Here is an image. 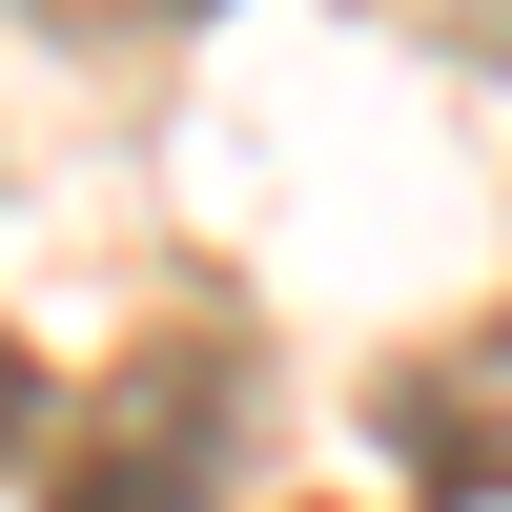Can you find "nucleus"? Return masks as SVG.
Wrapping results in <instances>:
<instances>
[{
	"instance_id": "2",
	"label": "nucleus",
	"mask_w": 512,
	"mask_h": 512,
	"mask_svg": "<svg viewBox=\"0 0 512 512\" xmlns=\"http://www.w3.org/2000/svg\"><path fill=\"white\" fill-rule=\"evenodd\" d=\"M390 451H410V512H512V328L390 369Z\"/></svg>"
},
{
	"instance_id": "4",
	"label": "nucleus",
	"mask_w": 512,
	"mask_h": 512,
	"mask_svg": "<svg viewBox=\"0 0 512 512\" xmlns=\"http://www.w3.org/2000/svg\"><path fill=\"white\" fill-rule=\"evenodd\" d=\"M0 431H41V369H21V349H0Z\"/></svg>"
},
{
	"instance_id": "3",
	"label": "nucleus",
	"mask_w": 512,
	"mask_h": 512,
	"mask_svg": "<svg viewBox=\"0 0 512 512\" xmlns=\"http://www.w3.org/2000/svg\"><path fill=\"white\" fill-rule=\"evenodd\" d=\"M41 21H103V41H144V21H205V0H41Z\"/></svg>"
},
{
	"instance_id": "1",
	"label": "nucleus",
	"mask_w": 512,
	"mask_h": 512,
	"mask_svg": "<svg viewBox=\"0 0 512 512\" xmlns=\"http://www.w3.org/2000/svg\"><path fill=\"white\" fill-rule=\"evenodd\" d=\"M226 431H246V349L226 328H144L103 369V410H82V451H62L41 512H205L226 492Z\"/></svg>"
}]
</instances>
